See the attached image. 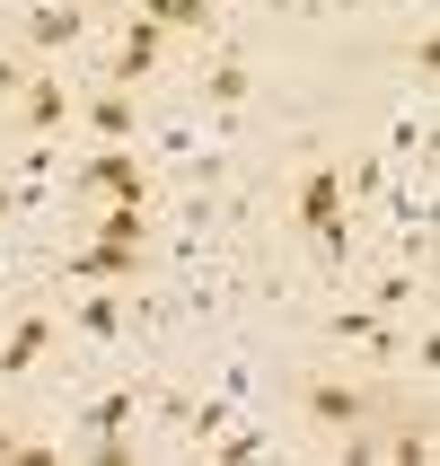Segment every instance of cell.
<instances>
[{
  "label": "cell",
  "instance_id": "cell-18",
  "mask_svg": "<svg viewBox=\"0 0 440 466\" xmlns=\"http://www.w3.org/2000/svg\"><path fill=\"white\" fill-rule=\"evenodd\" d=\"M414 150H423V124H414V115H405V124L388 132V158H414Z\"/></svg>",
  "mask_w": 440,
  "mask_h": 466
},
{
  "label": "cell",
  "instance_id": "cell-14",
  "mask_svg": "<svg viewBox=\"0 0 440 466\" xmlns=\"http://www.w3.org/2000/svg\"><path fill=\"white\" fill-rule=\"evenodd\" d=\"M79 326H88L97 343H115V335H124V309H115V290H97V299H79Z\"/></svg>",
  "mask_w": 440,
  "mask_h": 466
},
{
  "label": "cell",
  "instance_id": "cell-4",
  "mask_svg": "<svg viewBox=\"0 0 440 466\" xmlns=\"http://www.w3.org/2000/svg\"><path fill=\"white\" fill-rule=\"evenodd\" d=\"M159 35H168V26H150L141 9H132V26H124V45H115V71H106V79H115V88L150 79V71H159Z\"/></svg>",
  "mask_w": 440,
  "mask_h": 466
},
{
  "label": "cell",
  "instance_id": "cell-5",
  "mask_svg": "<svg viewBox=\"0 0 440 466\" xmlns=\"http://www.w3.org/2000/svg\"><path fill=\"white\" fill-rule=\"evenodd\" d=\"M300 405H309L317 422H335V431H362V388H343V379H309V388H300Z\"/></svg>",
  "mask_w": 440,
  "mask_h": 466
},
{
  "label": "cell",
  "instance_id": "cell-20",
  "mask_svg": "<svg viewBox=\"0 0 440 466\" xmlns=\"http://www.w3.org/2000/svg\"><path fill=\"white\" fill-rule=\"evenodd\" d=\"M0 458H45V449H26L18 431H0Z\"/></svg>",
  "mask_w": 440,
  "mask_h": 466
},
{
  "label": "cell",
  "instance_id": "cell-17",
  "mask_svg": "<svg viewBox=\"0 0 440 466\" xmlns=\"http://www.w3.org/2000/svg\"><path fill=\"white\" fill-rule=\"evenodd\" d=\"M211 449H220V458H264V431H220Z\"/></svg>",
  "mask_w": 440,
  "mask_h": 466
},
{
  "label": "cell",
  "instance_id": "cell-15",
  "mask_svg": "<svg viewBox=\"0 0 440 466\" xmlns=\"http://www.w3.org/2000/svg\"><path fill=\"white\" fill-rule=\"evenodd\" d=\"M106 238H115V247H141V203H115V211H106Z\"/></svg>",
  "mask_w": 440,
  "mask_h": 466
},
{
  "label": "cell",
  "instance_id": "cell-7",
  "mask_svg": "<svg viewBox=\"0 0 440 466\" xmlns=\"http://www.w3.org/2000/svg\"><path fill=\"white\" fill-rule=\"evenodd\" d=\"M79 26H88V9H79V0H62V9H53V0H45V9H26V35H36L45 53H71Z\"/></svg>",
  "mask_w": 440,
  "mask_h": 466
},
{
  "label": "cell",
  "instance_id": "cell-6",
  "mask_svg": "<svg viewBox=\"0 0 440 466\" xmlns=\"http://www.w3.org/2000/svg\"><path fill=\"white\" fill-rule=\"evenodd\" d=\"M45 343H53V317H18L9 343H0V379H26V370L45 361Z\"/></svg>",
  "mask_w": 440,
  "mask_h": 466
},
{
  "label": "cell",
  "instance_id": "cell-16",
  "mask_svg": "<svg viewBox=\"0 0 440 466\" xmlns=\"http://www.w3.org/2000/svg\"><path fill=\"white\" fill-rule=\"evenodd\" d=\"M405 299H414V273H388V282H379V317H396Z\"/></svg>",
  "mask_w": 440,
  "mask_h": 466
},
{
  "label": "cell",
  "instance_id": "cell-2",
  "mask_svg": "<svg viewBox=\"0 0 440 466\" xmlns=\"http://www.w3.org/2000/svg\"><path fill=\"white\" fill-rule=\"evenodd\" d=\"M79 185H88V194H115V203H150V177H141L132 150H97L88 167H79Z\"/></svg>",
  "mask_w": 440,
  "mask_h": 466
},
{
  "label": "cell",
  "instance_id": "cell-11",
  "mask_svg": "<svg viewBox=\"0 0 440 466\" xmlns=\"http://www.w3.org/2000/svg\"><path fill=\"white\" fill-rule=\"evenodd\" d=\"M203 97L211 106H238V97H247V62H238V53H220V62L203 71Z\"/></svg>",
  "mask_w": 440,
  "mask_h": 466
},
{
  "label": "cell",
  "instance_id": "cell-13",
  "mask_svg": "<svg viewBox=\"0 0 440 466\" xmlns=\"http://www.w3.org/2000/svg\"><path fill=\"white\" fill-rule=\"evenodd\" d=\"M150 26H211V0H141Z\"/></svg>",
  "mask_w": 440,
  "mask_h": 466
},
{
  "label": "cell",
  "instance_id": "cell-1",
  "mask_svg": "<svg viewBox=\"0 0 440 466\" xmlns=\"http://www.w3.org/2000/svg\"><path fill=\"white\" fill-rule=\"evenodd\" d=\"M300 229H309L326 256H343V167L335 158H317L309 177H300Z\"/></svg>",
  "mask_w": 440,
  "mask_h": 466
},
{
  "label": "cell",
  "instance_id": "cell-10",
  "mask_svg": "<svg viewBox=\"0 0 440 466\" xmlns=\"http://www.w3.org/2000/svg\"><path fill=\"white\" fill-rule=\"evenodd\" d=\"M335 335H343V343H379V352H396V335H388V317H379V309H335Z\"/></svg>",
  "mask_w": 440,
  "mask_h": 466
},
{
  "label": "cell",
  "instance_id": "cell-8",
  "mask_svg": "<svg viewBox=\"0 0 440 466\" xmlns=\"http://www.w3.org/2000/svg\"><path fill=\"white\" fill-rule=\"evenodd\" d=\"M18 115H26V132L71 124V97H62V79H26V88H18Z\"/></svg>",
  "mask_w": 440,
  "mask_h": 466
},
{
  "label": "cell",
  "instance_id": "cell-19",
  "mask_svg": "<svg viewBox=\"0 0 440 466\" xmlns=\"http://www.w3.org/2000/svg\"><path fill=\"white\" fill-rule=\"evenodd\" d=\"M18 88H26V71H18V62H0V97H18Z\"/></svg>",
  "mask_w": 440,
  "mask_h": 466
},
{
  "label": "cell",
  "instance_id": "cell-3",
  "mask_svg": "<svg viewBox=\"0 0 440 466\" xmlns=\"http://www.w3.org/2000/svg\"><path fill=\"white\" fill-rule=\"evenodd\" d=\"M141 405H150V396H141V388H106L97 405L79 414V422H88V431H97V458H124V422L141 414Z\"/></svg>",
  "mask_w": 440,
  "mask_h": 466
},
{
  "label": "cell",
  "instance_id": "cell-9",
  "mask_svg": "<svg viewBox=\"0 0 440 466\" xmlns=\"http://www.w3.org/2000/svg\"><path fill=\"white\" fill-rule=\"evenodd\" d=\"M71 273H79V282H132V247H115V238H106V247L71 256Z\"/></svg>",
  "mask_w": 440,
  "mask_h": 466
},
{
  "label": "cell",
  "instance_id": "cell-12",
  "mask_svg": "<svg viewBox=\"0 0 440 466\" xmlns=\"http://www.w3.org/2000/svg\"><path fill=\"white\" fill-rule=\"evenodd\" d=\"M88 132H97V141H124V132H132V97H124V88H106V97L88 106Z\"/></svg>",
  "mask_w": 440,
  "mask_h": 466
}]
</instances>
